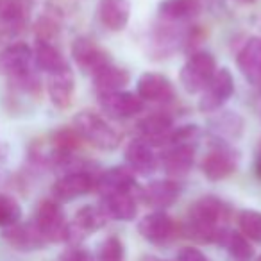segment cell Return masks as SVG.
Listing matches in <instances>:
<instances>
[{"instance_id": "cell-1", "label": "cell", "mask_w": 261, "mask_h": 261, "mask_svg": "<svg viewBox=\"0 0 261 261\" xmlns=\"http://www.w3.org/2000/svg\"><path fill=\"white\" fill-rule=\"evenodd\" d=\"M227 206L213 195L200 197L188 211V232L193 240L202 243H220L225 232Z\"/></svg>"}, {"instance_id": "cell-2", "label": "cell", "mask_w": 261, "mask_h": 261, "mask_svg": "<svg viewBox=\"0 0 261 261\" xmlns=\"http://www.w3.org/2000/svg\"><path fill=\"white\" fill-rule=\"evenodd\" d=\"M73 129L77 130L81 140H86L90 145L100 150H115L122 142V135L98 113L81 111L73 118Z\"/></svg>"}, {"instance_id": "cell-3", "label": "cell", "mask_w": 261, "mask_h": 261, "mask_svg": "<svg viewBox=\"0 0 261 261\" xmlns=\"http://www.w3.org/2000/svg\"><path fill=\"white\" fill-rule=\"evenodd\" d=\"M217 72V59L211 52H193L181 68V84L188 93L204 91Z\"/></svg>"}, {"instance_id": "cell-4", "label": "cell", "mask_w": 261, "mask_h": 261, "mask_svg": "<svg viewBox=\"0 0 261 261\" xmlns=\"http://www.w3.org/2000/svg\"><path fill=\"white\" fill-rule=\"evenodd\" d=\"M34 224L45 238V242L59 243L68 240V222H66L65 213L58 200H43L38 206Z\"/></svg>"}, {"instance_id": "cell-5", "label": "cell", "mask_w": 261, "mask_h": 261, "mask_svg": "<svg viewBox=\"0 0 261 261\" xmlns=\"http://www.w3.org/2000/svg\"><path fill=\"white\" fill-rule=\"evenodd\" d=\"M72 56L77 65L81 66V70L93 77L104 68H108L109 65H113L111 56L102 50L91 38L86 36L75 38V41L72 43Z\"/></svg>"}, {"instance_id": "cell-6", "label": "cell", "mask_w": 261, "mask_h": 261, "mask_svg": "<svg viewBox=\"0 0 261 261\" xmlns=\"http://www.w3.org/2000/svg\"><path fill=\"white\" fill-rule=\"evenodd\" d=\"M234 91V79L227 68H220L215 72L213 79L202 91V97L199 100V109L202 113H213L220 109L229 100V97Z\"/></svg>"}, {"instance_id": "cell-7", "label": "cell", "mask_w": 261, "mask_h": 261, "mask_svg": "<svg viewBox=\"0 0 261 261\" xmlns=\"http://www.w3.org/2000/svg\"><path fill=\"white\" fill-rule=\"evenodd\" d=\"M97 185V179L88 170H75L68 172L63 177H59L52 186V195L58 202H70V200L83 197L90 193Z\"/></svg>"}, {"instance_id": "cell-8", "label": "cell", "mask_w": 261, "mask_h": 261, "mask_svg": "<svg viewBox=\"0 0 261 261\" xmlns=\"http://www.w3.org/2000/svg\"><path fill=\"white\" fill-rule=\"evenodd\" d=\"M98 104L102 111L111 118H133L143 111V100L130 91H116V93L98 95Z\"/></svg>"}, {"instance_id": "cell-9", "label": "cell", "mask_w": 261, "mask_h": 261, "mask_svg": "<svg viewBox=\"0 0 261 261\" xmlns=\"http://www.w3.org/2000/svg\"><path fill=\"white\" fill-rule=\"evenodd\" d=\"M236 167H238V156L234 150L225 145L211 150L200 165L202 174L210 181H222V179L229 177L231 174H234Z\"/></svg>"}, {"instance_id": "cell-10", "label": "cell", "mask_w": 261, "mask_h": 261, "mask_svg": "<svg viewBox=\"0 0 261 261\" xmlns=\"http://www.w3.org/2000/svg\"><path fill=\"white\" fill-rule=\"evenodd\" d=\"M34 59L33 48L27 43H13L0 52V73L8 77H22L29 73L31 61Z\"/></svg>"}, {"instance_id": "cell-11", "label": "cell", "mask_w": 261, "mask_h": 261, "mask_svg": "<svg viewBox=\"0 0 261 261\" xmlns=\"http://www.w3.org/2000/svg\"><path fill=\"white\" fill-rule=\"evenodd\" d=\"M138 231L142 234V238L147 240L149 243L161 245V243L168 242L174 236L175 224L165 211H154V213L145 215L140 220Z\"/></svg>"}, {"instance_id": "cell-12", "label": "cell", "mask_w": 261, "mask_h": 261, "mask_svg": "<svg viewBox=\"0 0 261 261\" xmlns=\"http://www.w3.org/2000/svg\"><path fill=\"white\" fill-rule=\"evenodd\" d=\"M193 160H195L193 143H177L165 150L161 156V165L170 177H182L192 170Z\"/></svg>"}, {"instance_id": "cell-13", "label": "cell", "mask_w": 261, "mask_h": 261, "mask_svg": "<svg viewBox=\"0 0 261 261\" xmlns=\"http://www.w3.org/2000/svg\"><path fill=\"white\" fill-rule=\"evenodd\" d=\"M6 242L11 247H15L16 250L22 252H31V250H38L45 245V238L41 236V232L38 231L34 222H27V224H15L11 227H6L4 231Z\"/></svg>"}, {"instance_id": "cell-14", "label": "cell", "mask_w": 261, "mask_h": 261, "mask_svg": "<svg viewBox=\"0 0 261 261\" xmlns=\"http://www.w3.org/2000/svg\"><path fill=\"white\" fill-rule=\"evenodd\" d=\"M95 188L98 190L100 197L113 195V193H133V190L136 188V179L129 168L115 167L106 170L97 179Z\"/></svg>"}, {"instance_id": "cell-15", "label": "cell", "mask_w": 261, "mask_h": 261, "mask_svg": "<svg viewBox=\"0 0 261 261\" xmlns=\"http://www.w3.org/2000/svg\"><path fill=\"white\" fill-rule=\"evenodd\" d=\"M138 97L149 102H167L174 98V86L163 73L147 72L138 79Z\"/></svg>"}, {"instance_id": "cell-16", "label": "cell", "mask_w": 261, "mask_h": 261, "mask_svg": "<svg viewBox=\"0 0 261 261\" xmlns=\"http://www.w3.org/2000/svg\"><path fill=\"white\" fill-rule=\"evenodd\" d=\"M108 222V217L102 211L100 206H83L73 217V222L68 224V240L75 238H84V236L97 232L98 229H102Z\"/></svg>"}, {"instance_id": "cell-17", "label": "cell", "mask_w": 261, "mask_h": 261, "mask_svg": "<svg viewBox=\"0 0 261 261\" xmlns=\"http://www.w3.org/2000/svg\"><path fill=\"white\" fill-rule=\"evenodd\" d=\"M138 130L143 136V142H147L150 147L167 145L172 130H174V125H172V118L168 115L154 113V115H149L143 120H140Z\"/></svg>"}, {"instance_id": "cell-18", "label": "cell", "mask_w": 261, "mask_h": 261, "mask_svg": "<svg viewBox=\"0 0 261 261\" xmlns=\"http://www.w3.org/2000/svg\"><path fill=\"white\" fill-rule=\"evenodd\" d=\"M125 163L133 174L149 175L156 170L158 158L149 143L143 140H135L125 149Z\"/></svg>"}, {"instance_id": "cell-19", "label": "cell", "mask_w": 261, "mask_h": 261, "mask_svg": "<svg viewBox=\"0 0 261 261\" xmlns=\"http://www.w3.org/2000/svg\"><path fill=\"white\" fill-rule=\"evenodd\" d=\"M181 195V186L177 181L172 179H161V181H152L145 186L142 192V197L149 206L156 207L158 211H163L165 207H170Z\"/></svg>"}, {"instance_id": "cell-20", "label": "cell", "mask_w": 261, "mask_h": 261, "mask_svg": "<svg viewBox=\"0 0 261 261\" xmlns=\"http://www.w3.org/2000/svg\"><path fill=\"white\" fill-rule=\"evenodd\" d=\"M47 91L48 97H50V102L58 109H66L72 106L73 93H75V79H73L70 66L58 73H52L48 77Z\"/></svg>"}, {"instance_id": "cell-21", "label": "cell", "mask_w": 261, "mask_h": 261, "mask_svg": "<svg viewBox=\"0 0 261 261\" xmlns=\"http://www.w3.org/2000/svg\"><path fill=\"white\" fill-rule=\"evenodd\" d=\"M238 66L252 84H261V38H249L238 52Z\"/></svg>"}, {"instance_id": "cell-22", "label": "cell", "mask_w": 261, "mask_h": 261, "mask_svg": "<svg viewBox=\"0 0 261 261\" xmlns=\"http://www.w3.org/2000/svg\"><path fill=\"white\" fill-rule=\"evenodd\" d=\"M130 16L129 0H100L98 2V18L109 31L125 29Z\"/></svg>"}, {"instance_id": "cell-23", "label": "cell", "mask_w": 261, "mask_h": 261, "mask_svg": "<svg viewBox=\"0 0 261 261\" xmlns=\"http://www.w3.org/2000/svg\"><path fill=\"white\" fill-rule=\"evenodd\" d=\"M102 211L106 213L108 218H115V220L129 222L136 217V199L133 193H113V195L102 197L100 204Z\"/></svg>"}, {"instance_id": "cell-24", "label": "cell", "mask_w": 261, "mask_h": 261, "mask_svg": "<svg viewBox=\"0 0 261 261\" xmlns=\"http://www.w3.org/2000/svg\"><path fill=\"white\" fill-rule=\"evenodd\" d=\"M129 83H130V73L125 68H118L115 65H109L108 68H104L102 72H98L93 77L95 90H97L98 95L122 91Z\"/></svg>"}, {"instance_id": "cell-25", "label": "cell", "mask_w": 261, "mask_h": 261, "mask_svg": "<svg viewBox=\"0 0 261 261\" xmlns=\"http://www.w3.org/2000/svg\"><path fill=\"white\" fill-rule=\"evenodd\" d=\"M34 61H36L38 68L47 72L48 75L68 68V65H66L65 58H63V54L59 52V48L54 47L50 41L38 40L36 48H34Z\"/></svg>"}, {"instance_id": "cell-26", "label": "cell", "mask_w": 261, "mask_h": 261, "mask_svg": "<svg viewBox=\"0 0 261 261\" xmlns=\"http://www.w3.org/2000/svg\"><path fill=\"white\" fill-rule=\"evenodd\" d=\"M220 243L227 249V252L231 254V257L234 261H250V257L254 256L252 245H250V242L242 232L225 231Z\"/></svg>"}, {"instance_id": "cell-27", "label": "cell", "mask_w": 261, "mask_h": 261, "mask_svg": "<svg viewBox=\"0 0 261 261\" xmlns=\"http://www.w3.org/2000/svg\"><path fill=\"white\" fill-rule=\"evenodd\" d=\"M197 9H199V4L195 0H163L158 11L167 20H185L195 15Z\"/></svg>"}, {"instance_id": "cell-28", "label": "cell", "mask_w": 261, "mask_h": 261, "mask_svg": "<svg viewBox=\"0 0 261 261\" xmlns=\"http://www.w3.org/2000/svg\"><path fill=\"white\" fill-rule=\"evenodd\" d=\"M211 127L218 136H227V138H238L242 135L243 120L236 113L225 111L218 115L215 120H211Z\"/></svg>"}, {"instance_id": "cell-29", "label": "cell", "mask_w": 261, "mask_h": 261, "mask_svg": "<svg viewBox=\"0 0 261 261\" xmlns=\"http://www.w3.org/2000/svg\"><path fill=\"white\" fill-rule=\"evenodd\" d=\"M238 225L247 240L261 242V211L243 210L238 215Z\"/></svg>"}, {"instance_id": "cell-30", "label": "cell", "mask_w": 261, "mask_h": 261, "mask_svg": "<svg viewBox=\"0 0 261 261\" xmlns=\"http://www.w3.org/2000/svg\"><path fill=\"white\" fill-rule=\"evenodd\" d=\"M22 218V207L11 195L0 193V227H11Z\"/></svg>"}, {"instance_id": "cell-31", "label": "cell", "mask_w": 261, "mask_h": 261, "mask_svg": "<svg viewBox=\"0 0 261 261\" xmlns=\"http://www.w3.org/2000/svg\"><path fill=\"white\" fill-rule=\"evenodd\" d=\"M123 256H125V249L118 236H108L98 245V261H123Z\"/></svg>"}, {"instance_id": "cell-32", "label": "cell", "mask_w": 261, "mask_h": 261, "mask_svg": "<svg viewBox=\"0 0 261 261\" xmlns=\"http://www.w3.org/2000/svg\"><path fill=\"white\" fill-rule=\"evenodd\" d=\"M175 261H211L206 254L200 249H195V247H182L177 254V259Z\"/></svg>"}, {"instance_id": "cell-33", "label": "cell", "mask_w": 261, "mask_h": 261, "mask_svg": "<svg viewBox=\"0 0 261 261\" xmlns=\"http://www.w3.org/2000/svg\"><path fill=\"white\" fill-rule=\"evenodd\" d=\"M61 261H93V257L90 256V252L83 249H72L63 254Z\"/></svg>"}, {"instance_id": "cell-34", "label": "cell", "mask_w": 261, "mask_h": 261, "mask_svg": "<svg viewBox=\"0 0 261 261\" xmlns=\"http://www.w3.org/2000/svg\"><path fill=\"white\" fill-rule=\"evenodd\" d=\"M256 174H257V177H261V154L256 160Z\"/></svg>"}, {"instance_id": "cell-35", "label": "cell", "mask_w": 261, "mask_h": 261, "mask_svg": "<svg viewBox=\"0 0 261 261\" xmlns=\"http://www.w3.org/2000/svg\"><path fill=\"white\" fill-rule=\"evenodd\" d=\"M238 2H242V4H252V2H256V0H238Z\"/></svg>"}, {"instance_id": "cell-36", "label": "cell", "mask_w": 261, "mask_h": 261, "mask_svg": "<svg viewBox=\"0 0 261 261\" xmlns=\"http://www.w3.org/2000/svg\"><path fill=\"white\" fill-rule=\"evenodd\" d=\"M256 261H261V256H259V257H257V259H256Z\"/></svg>"}]
</instances>
